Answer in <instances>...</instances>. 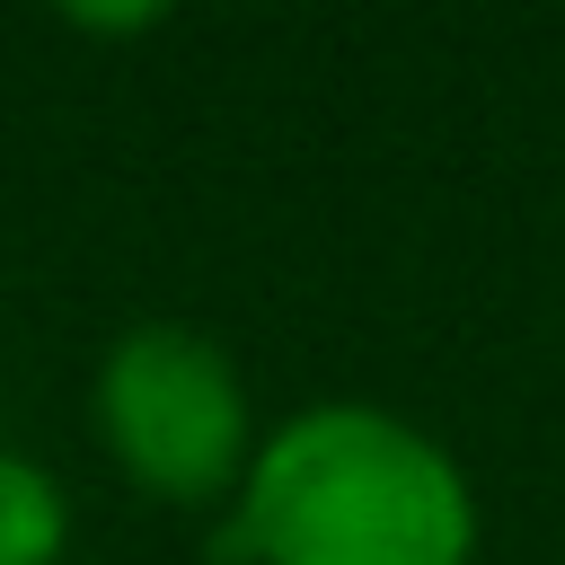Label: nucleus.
I'll return each mask as SVG.
<instances>
[{"mask_svg": "<svg viewBox=\"0 0 565 565\" xmlns=\"http://www.w3.org/2000/svg\"><path fill=\"white\" fill-rule=\"evenodd\" d=\"M62 547H71L62 477L0 441V565H62Z\"/></svg>", "mask_w": 565, "mask_h": 565, "instance_id": "3", "label": "nucleus"}, {"mask_svg": "<svg viewBox=\"0 0 565 565\" xmlns=\"http://www.w3.org/2000/svg\"><path fill=\"white\" fill-rule=\"evenodd\" d=\"M477 539L459 450L380 397L274 415L230 494L238 565H477Z\"/></svg>", "mask_w": 565, "mask_h": 565, "instance_id": "1", "label": "nucleus"}, {"mask_svg": "<svg viewBox=\"0 0 565 565\" xmlns=\"http://www.w3.org/2000/svg\"><path fill=\"white\" fill-rule=\"evenodd\" d=\"M88 433L106 468L168 512H230L265 415L238 353L185 318H132L88 371Z\"/></svg>", "mask_w": 565, "mask_h": 565, "instance_id": "2", "label": "nucleus"}, {"mask_svg": "<svg viewBox=\"0 0 565 565\" xmlns=\"http://www.w3.org/2000/svg\"><path fill=\"white\" fill-rule=\"evenodd\" d=\"M71 26L79 35H150L159 9H71Z\"/></svg>", "mask_w": 565, "mask_h": 565, "instance_id": "4", "label": "nucleus"}]
</instances>
